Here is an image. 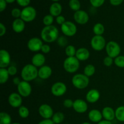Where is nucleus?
<instances>
[{"mask_svg":"<svg viewBox=\"0 0 124 124\" xmlns=\"http://www.w3.org/2000/svg\"><path fill=\"white\" fill-rule=\"evenodd\" d=\"M59 36V30L54 25L45 26L41 32V39L47 43L57 41Z\"/></svg>","mask_w":124,"mask_h":124,"instance_id":"obj_1","label":"nucleus"},{"mask_svg":"<svg viewBox=\"0 0 124 124\" xmlns=\"http://www.w3.org/2000/svg\"><path fill=\"white\" fill-rule=\"evenodd\" d=\"M21 76L23 81L27 82L33 81L38 77V69L32 64H27L22 69Z\"/></svg>","mask_w":124,"mask_h":124,"instance_id":"obj_2","label":"nucleus"},{"mask_svg":"<svg viewBox=\"0 0 124 124\" xmlns=\"http://www.w3.org/2000/svg\"><path fill=\"white\" fill-rule=\"evenodd\" d=\"M71 82L75 88L82 90L87 88L90 82L88 77L84 74L78 73L74 75L71 79Z\"/></svg>","mask_w":124,"mask_h":124,"instance_id":"obj_3","label":"nucleus"},{"mask_svg":"<svg viewBox=\"0 0 124 124\" xmlns=\"http://www.w3.org/2000/svg\"><path fill=\"white\" fill-rule=\"evenodd\" d=\"M79 61L75 56L67 57L63 64L64 70L69 73L76 72L79 68Z\"/></svg>","mask_w":124,"mask_h":124,"instance_id":"obj_4","label":"nucleus"},{"mask_svg":"<svg viewBox=\"0 0 124 124\" xmlns=\"http://www.w3.org/2000/svg\"><path fill=\"white\" fill-rule=\"evenodd\" d=\"M105 50L108 56L112 58H116V57L119 56L121 48L117 42L114 41H111L107 43Z\"/></svg>","mask_w":124,"mask_h":124,"instance_id":"obj_5","label":"nucleus"},{"mask_svg":"<svg viewBox=\"0 0 124 124\" xmlns=\"http://www.w3.org/2000/svg\"><path fill=\"white\" fill-rule=\"evenodd\" d=\"M36 11L32 6H27L24 7L21 11V18L26 23H30L33 21L36 18Z\"/></svg>","mask_w":124,"mask_h":124,"instance_id":"obj_6","label":"nucleus"},{"mask_svg":"<svg viewBox=\"0 0 124 124\" xmlns=\"http://www.w3.org/2000/svg\"><path fill=\"white\" fill-rule=\"evenodd\" d=\"M91 46L96 51H101L106 47V41L102 35H94L91 39Z\"/></svg>","mask_w":124,"mask_h":124,"instance_id":"obj_7","label":"nucleus"},{"mask_svg":"<svg viewBox=\"0 0 124 124\" xmlns=\"http://www.w3.org/2000/svg\"><path fill=\"white\" fill-rule=\"evenodd\" d=\"M61 30L64 35L68 37H71L76 35L77 32V27L73 22L68 21L61 25Z\"/></svg>","mask_w":124,"mask_h":124,"instance_id":"obj_8","label":"nucleus"},{"mask_svg":"<svg viewBox=\"0 0 124 124\" xmlns=\"http://www.w3.org/2000/svg\"><path fill=\"white\" fill-rule=\"evenodd\" d=\"M18 93L24 98H27L31 94L32 92L31 86L29 82L25 81H21L19 85L17 86Z\"/></svg>","mask_w":124,"mask_h":124,"instance_id":"obj_9","label":"nucleus"},{"mask_svg":"<svg viewBox=\"0 0 124 124\" xmlns=\"http://www.w3.org/2000/svg\"><path fill=\"white\" fill-rule=\"evenodd\" d=\"M66 85L62 82H56L52 85L51 87V93L56 97H60L64 95L67 92Z\"/></svg>","mask_w":124,"mask_h":124,"instance_id":"obj_10","label":"nucleus"},{"mask_svg":"<svg viewBox=\"0 0 124 124\" xmlns=\"http://www.w3.org/2000/svg\"><path fill=\"white\" fill-rule=\"evenodd\" d=\"M42 40L37 37L31 38L27 42V48L31 52H37L41 50L42 46H43Z\"/></svg>","mask_w":124,"mask_h":124,"instance_id":"obj_11","label":"nucleus"},{"mask_svg":"<svg viewBox=\"0 0 124 124\" xmlns=\"http://www.w3.org/2000/svg\"><path fill=\"white\" fill-rule=\"evenodd\" d=\"M38 112L40 116L44 118V119H50L54 115L52 107L47 104H42L39 107Z\"/></svg>","mask_w":124,"mask_h":124,"instance_id":"obj_12","label":"nucleus"},{"mask_svg":"<svg viewBox=\"0 0 124 124\" xmlns=\"http://www.w3.org/2000/svg\"><path fill=\"white\" fill-rule=\"evenodd\" d=\"M73 17L76 23L81 25L86 24L89 21V16L88 13L82 10H79L77 12H75Z\"/></svg>","mask_w":124,"mask_h":124,"instance_id":"obj_13","label":"nucleus"},{"mask_svg":"<svg viewBox=\"0 0 124 124\" xmlns=\"http://www.w3.org/2000/svg\"><path fill=\"white\" fill-rule=\"evenodd\" d=\"M8 102L13 108H19L22 106L23 99L18 93H12L8 96Z\"/></svg>","mask_w":124,"mask_h":124,"instance_id":"obj_14","label":"nucleus"},{"mask_svg":"<svg viewBox=\"0 0 124 124\" xmlns=\"http://www.w3.org/2000/svg\"><path fill=\"white\" fill-rule=\"evenodd\" d=\"M10 54L8 51L2 49L0 50V68L8 67L10 64Z\"/></svg>","mask_w":124,"mask_h":124,"instance_id":"obj_15","label":"nucleus"},{"mask_svg":"<svg viewBox=\"0 0 124 124\" xmlns=\"http://www.w3.org/2000/svg\"><path fill=\"white\" fill-rule=\"evenodd\" d=\"M74 110L78 113H84L88 110V104L87 102L81 99H78L74 101Z\"/></svg>","mask_w":124,"mask_h":124,"instance_id":"obj_16","label":"nucleus"},{"mask_svg":"<svg viewBox=\"0 0 124 124\" xmlns=\"http://www.w3.org/2000/svg\"><path fill=\"white\" fill-rule=\"evenodd\" d=\"M100 96V93L98 90L91 89L86 94V100L88 102L94 104L99 101Z\"/></svg>","mask_w":124,"mask_h":124,"instance_id":"obj_17","label":"nucleus"},{"mask_svg":"<svg viewBox=\"0 0 124 124\" xmlns=\"http://www.w3.org/2000/svg\"><path fill=\"white\" fill-rule=\"evenodd\" d=\"M46 62V58L42 53H36L31 58V64L36 67H41L44 65Z\"/></svg>","mask_w":124,"mask_h":124,"instance_id":"obj_18","label":"nucleus"},{"mask_svg":"<svg viewBox=\"0 0 124 124\" xmlns=\"http://www.w3.org/2000/svg\"><path fill=\"white\" fill-rule=\"evenodd\" d=\"M52 75V69L48 65H43L38 70V77L41 79H47Z\"/></svg>","mask_w":124,"mask_h":124,"instance_id":"obj_19","label":"nucleus"},{"mask_svg":"<svg viewBox=\"0 0 124 124\" xmlns=\"http://www.w3.org/2000/svg\"><path fill=\"white\" fill-rule=\"evenodd\" d=\"M25 22L21 18L15 19L12 23V30L16 33H20L23 32L25 29Z\"/></svg>","mask_w":124,"mask_h":124,"instance_id":"obj_20","label":"nucleus"},{"mask_svg":"<svg viewBox=\"0 0 124 124\" xmlns=\"http://www.w3.org/2000/svg\"><path fill=\"white\" fill-rule=\"evenodd\" d=\"M90 53L87 48H85V47H81L76 51L75 57L79 61H84L87 60L90 58Z\"/></svg>","mask_w":124,"mask_h":124,"instance_id":"obj_21","label":"nucleus"},{"mask_svg":"<svg viewBox=\"0 0 124 124\" xmlns=\"http://www.w3.org/2000/svg\"><path fill=\"white\" fill-rule=\"evenodd\" d=\"M88 116L90 121L94 123H98L101 121L103 117L102 112L97 109H93L90 110L88 113Z\"/></svg>","mask_w":124,"mask_h":124,"instance_id":"obj_22","label":"nucleus"},{"mask_svg":"<svg viewBox=\"0 0 124 124\" xmlns=\"http://www.w3.org/2000/svg\"><path fill=\"white\" fill-rule=\"evenodd\" d=\"M102 116L105 120L108 121H111L116 118L115 116V110H113L110 107H105L103 108L102 111Z\"/></svg>","mask_w":124,"mask_h":124,"instance_id":"obj_23","label":"nucleus"},{"mask_svg":"<svg viewBox=\"0 0 124 124\" xmlns=\"http://www.w3.org/2000/svg\"><path fill=\"white\" fill-rule=\"evenodd\" d=\"M62 11V7L61 4L58 2H53V4H51L49 8L50 14L53 16V17H57L61 15Z\"/></svg>","mask_w":124,"mask_h":124,"instance_id":"obj_24","label":"nucleus"},{"mask_svg":"<svg viewBox=\"0 0 124 124\" xmlns=\"http://www.w3.org/2000/svg\"><path fill=\"white\" fill-rule=\"evenodd\" d=\"M9 73L7 69L0 68V84H4L7 82L9 78Z\"/></svg>","mask_w":124,"mask_h":124,"instance_id":"obj_25","label":"nucleus"},{"mask_svg":"<svg viewBox=\"0 0 124 124\" xmlns=\"http://www.w3.org/2000/svg\"><path fill=\"white\" fill-rule=\"evenodd\" d=\"M0 124H12L10 115L6 112L0 113Z\"/></svg>","mask_w":124,"mask_h":124,"instance_id":"obj_26","label":"nucleus"},{"mask_svg":"<svg viewBox=\"0 0 124 124\" xmlns=\"http://www.w3.org/2000/svg\"><path fill=\"white\" fill-rule=\"evenodd\" d=\"M93 31L95 35H102L105 31V27L101 23H96L93 26Z\"/></svg>","mask_w":124,"mask_h":124,"instance_id":"obj_27","label":"nucleus"},{"mask_svg":"<svg viewBox=\"0 0 124 124\" xmlns=\"http://www.w3.org/2000/svg\"><path fill=\"white\" fill-rule=\"evenodd\" d=\"M96 71V68L92 64H88L85 67L84 69V74L87 77H90L92 76Z\"/></svg>","mask_w":124,"mask_h":124,"instance_id":"obj_28","label":"nucleus"},{"mask_svg":"<svg viewBox=\"0 0 124 124\" xmlns=\"http://www.w3.org/2000/svg\"><path fill=\"white\" fill-rule=\"evenodd\" d=\"M115 116L117 121L124 122V106H119L115 110Z\"/></svg>","mask_w":124,"mask_h":124,"instance_id":"obj_29","label":"nucleus"},{"mask_svg":"<svg viewBox=\"0 0 124 124\" xmlns=\"http://www.w3.org/2000/svg\"><path fill=\"white\" fill-rule=\"evenodd\" d=\"M64 115L62 112H56L52 116V120L55 124H59L64 121Z\"/></svg>","mask_w":124,"mask_h":124,"instance_id":"obj_30","label":"nucleus"},{"mask_svg":"<svg viewBox=\"0 0 124 124\" xmlns=\"http://www.w3.org/2000/svg\"><path fill=\"white\" fill-rule=\"evenodd\" d=\"M18 114L19 116L23 119H25L29 117L30 111H29V108L25 106H21L20 107L18 108Z\"/></svg>","mask_w":124,"mask_h":124,"instance_id":"obj_31","label":"nucleus"},{"mask_svg":"<svg viewBox=\"0 0 124 124\" xmlns=\"http://www.w3.org/2000/svg\"><path fill=\"white\" fill-rule=\"evenodd\" d=\"M69 5L70 8L75 12L79 10L81 8V2L79 0H70Z\"/></svg>","mask_w":124,"mask_h":124,"instance_id":"obj_32","label":"nucleus"},{"mask_svg":"<svg viewBox=\"0 0 124 124\" xmlns=\"http://www.w3.org/2000/svg\"><path fill=\"white\" fill-rule=\"evenodd\" d=\"M77 50H76V48L72 45H69L66 47L65 49V54L67 56V57H73L75 56Z\"/></svg>","mask_w":124,"mask_h":124,"instance_id":"obj_33","label":"nucleus"},{"mask_svg":"<svg viewBox=\"0 0 124 124\" xmlns=\"http://www.w3.org/2000/svg\"><path fill=\"white\" fill-rule=\"evenodd\" d=\"M54 21V17L50 14L47 15L45 16L42 19V22L43 24H44L46 26H49V25H52V24Z\"/></svg>","mask_w":124,"mask_h":124,"instance_id":"obj_34","label":"nucleus"},{"mask_svg":"<svg viewBox=\"0 0 124 124\" xmlns=\"http://www.w3.org/2000/svg\"><path fill=\"white\" fill-rule=\"evenodd\" d=\"M114 63L119 68H124V56L119 55L114 59Z\"/></svg>","mask_w":124,"mask_h":124,"instance_id":"obj_35","label":"nucleus"},{"mask_svg":"<svg viewBox=\"0 0 124 124\" xmlns=\"http://www.w3.org/2000/svg\"><path fill=\"white\" fill-rule=\"evenodd\" d=\"M105 1V0H90V2L93 7L98 8L101 7L104 4Z\"/></svg>","mask_w":124,"mask_h":124,"instance_id":"obj_36","label":"nucleus"},{"mask_svg":"<svg viewBox=\"0 0 124 124\" xmlns=\"http://www.w3.org/2000/svg\"><path fill=\"white\" fill-rule=\"evenodd\" d=\"M21 11L19 8H14L11 11V14L12 16L15 19H18V18H21Z\"/></svg>","mask_w":124,"mask_h":124,"instance_id":"obj_37","label":"nucleus"},{"mask_svg":"<svg viewBox=\"0 0 124 124\" xmlns=\"http://www.w3.org/2000/svg\"><path fill=\"white\" fill-rule=\"evenodd\" d=\"M57 42H58V44L59 45L60 47H65L67 44L68 41L66 39V38L65 36H60V37L58 38V39H57Z\"/></svg>","mask_w":124,"mask_h":124,"instance_id":"obj_38","label":"nucleus"},{"mask_svg":"<svg viewBox=\"0 0 124 124\" xmlns=\"http://www.w3.org/2000/svg\"><path fill=\"white\" fill-rule=\"evenodd\" d=\"M103 62H104V64L106 67H110L114 63V61L112 58L107 56L105 57L104 61H103Z\"/></svg>","mask_w":124,"mask_h":124,"instance_id":"obj_39","label":"nucleus"},{"mask_svg":"<svg viewBox=\"0 0 124 124\" xmlns=\"http://www.w3.org/2000/svg\"><path fill=\"white\" fill-rule=\"evenodd\" d=\"M7 69L8 70L10 76H15L17 73V71H18L17 68L14 65H10L8 67H7Z\"/></svg>","mask_w":124,"mask_h":124,"instance_id":"obj_40","label":"nucleus"},{"mask_svg":"<svg viewBox=\"0 0 124 124\" xmlns=\"http://www.w3.org/2000/svg\"><path fill=\"white\" fill-rule=\"evenodd\" d=\"M73 103L74 101H73V100H71V99H66L63 102V105L65 108H70L73 106Z\"/></svg>","mask_w":124,"mask_h":124,"instance_id":"obj_41","label":"nucleus"},{"mask_svg":"<svg viewBox=\"0 0 124 124\" xmlns=\"http://www.w3.org/2000/svg\"><path fill=\"white\" fill-rule=\"evenodd\" d=\"M16 1L19 6L23 7H27L30 3V0H16Z\"/></svg>","mask_w":124,"mask_h":124,"instance_id":"obj_42","label":"nucleus"},{"mask_svg":"<svg viewBox=\"0 0 124 124\" xmlns=\"http://www.w3.org/2000/svg\"><path fill=\"white\" fill-rule=\"evenodd\" d=\"M50 50L51 48L49 45L47 44H44L42 48H41V51L42 52V53H44V54H47V53H48L50 52Z\"/></svg>","mask_w":124,"mask_h":124,"instance_id":"obj_43","label":"nucleus"},{"mask_svg":"<svg viewBox=\"0 0 124 124\" xmlns=\"http://www.w3.org/2000/svg\"><path fill=\"white\" fill-rule=\"evenodd\" d=\"M65 21H65V17L62 15H59L56 18V22L57 24H59V25H62Z\"/></svg>","mask_w":124,"mask_h":124,"instance_id":"obj_44","label":"nucleus"},{"mask_svg":"<svg viewBox=\"0 0 124 124\" xmlns=\"http://www.w3.org/2000/svg\"><path fill=\"white\" fill-rule=\"evenodd\" d=\"M7 2L6 0H0V12H2L7 7Z\"/></svg>","mask_w":124,"mask_h":124,"instance_id":"obj_45","label":"nucleus"},{"mask_svg":"<svg viewBox=\"0 0 124 124\" xmlns=\"http://www.w3.org/2000/svg\"><path fill=\"white\" fill-rule=\"evenodd\" d=\"M6 33V27L2 23H0V36H3Z\"/></svg>","mask_w":124,"mask_h":124,"instance_id":"obj_46","label":"nucleus"},{"mask_svg":"<svg viewBox=\"0 0 124 124\" xmlns=\"http://www.w3.org/2000/svg\"><path fill=\"white\" fill-rule=\"evenodd\" d=\"M124 0H110V3L112 6H117L121 5L123 2Z\"/></svg>","mask_w":124,"mask_h":124,"instance_id":"obj_47","label":"nucleus"},{"mask_svg":"<svg viewBox=\"0 0 124 124\" xmlns=\"http://www.w3.org/2000/svg\"><path fill=\"white\" fill-rule=\"evenodd\" d=\"M38 124H55L52 119H43Z\"/></svg>","mask_w":124,"mask_h":124,"instance_id":"obj_48","label":"nucleus"},{"mask_svg":"<svg viewBox=\"0 0 124 124\" xmlns=\"http://www.w3.org/2000/svg\"><path fill=\"white\" fill-rule=\"evenodd\" d=\"M21 82V81L20 80V79L18 77H15L13 79V83L15 85H16L17 86L20 84V82Z\"/></svg>","mask_w":124,"mask_h":124,"instance_id":"obj_49","label":"nucleus"},{"mask_svg":"<svg viewBox=\"0 0 124 124\" xmlns=\"http://www.w3.org/2000/svg\"><path fill=\"white\" fill-rule=\"evenodd\" d=\"M98 124H112L111 121H107V120H102L99 122H98Z\"/></svg>","mask_w":124,"mask_h":124,"instance_id":"obj_50","label":"nucleus"},{"mask_svg":"<svg viewBox=\"0 0 124 124\" xmlns=\"http://www.w3.org/2000/svg\"><path fill=\"white\" fill-rule=\"evenodd\" d=\"M15 1H16V0H6V1L7 2V3H8V4L13 3V2H14Z\"/></svg>","mask_w":124,"mask_h":124,"instance_id":"obj_51","label":"nucleus"},{"mask_svg":"<svg viewBox=\"0 0 124 124\" xmlns=\"http://www.w3.org/2000/svg\"><path fill=\"white\" fill-rule=\"evenodd\" d=\"M82 124H92L89 123V122H84V123H82Z\"/></svg>","mask_w":124,"mask_h":124,"instance_id":"obj_52","label":"nucleus"},{"mask_svg":"<svg viewBox=\"0 0 124 124\" xmlns=\"http://www.w3.org/2000/svg\"><path fill=\"white\" fill-rule=\"evenodd\" d=\"M52 1H53V2H58V1H60V0H52Z\"/></svg>","mask_w":124,"mask_h":124,"instance_id":"obj_53","label":"nucleus"},{"mask_svg":"<svg viewBox=\"0 0 124 124\" xmlns=\"http://www.w3.org/2000/svg\"><path fill=\"white\" fill-rule=\"evenodd\" d=\"M21 124L18 123V122H15V123H13V124Z\"/></svg>","mask_w":124,"mask_h":124,"instance_id":"obj_54","label":"nucleus"}]
</instances>
